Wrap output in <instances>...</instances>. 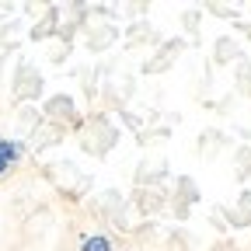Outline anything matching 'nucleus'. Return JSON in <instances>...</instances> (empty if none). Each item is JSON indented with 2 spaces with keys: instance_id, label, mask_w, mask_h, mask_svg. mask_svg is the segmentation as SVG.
Returning a JSON list of instances; mask_svg holds the SVG:
<instances>
[{
  "instance_id": "f257e3e1",
  "label": "nucleus",
  "mask_w": 251,
  "mask_h": 251,
  "mask_svg": "<svg viewBox=\"0 0 251 251\" xmlns=\"http://www.w3.org/2000/svg\"><path fill=\"white\" fill-rule=\"evenodd\" d=\"M18 153H21V147H18L14 140H4V136H0V175H4V171L18 161Z\"/></svg>"
},
{
  "instance_id": "f03ea898",
  "label": "nucleus",
  "mask_w": 251,
  "mask_h": 251,
  "mask_svg": "<svg viewBox=\"0 0 251 251\" xmlns=\"http://www.w3.org/2000/svg\"><path fill=\"white\" fill-rule=\"evenodd\" d=\"M84 251H112V244H108V237L94 234V237H87V241H84Z\"/></svg>"
}]
</instances>
